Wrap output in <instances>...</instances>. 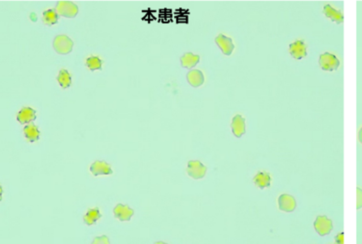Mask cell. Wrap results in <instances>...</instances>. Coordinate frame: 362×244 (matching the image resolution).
Returning a JSON list of instances; mask_svg holds the SVG:
<instances>
[{
	"label": "cell",
	"instance_id": "6da1fadb",
	"mask_svg": "<svg viewBox=\"0 0 362 244\" xmlns=\"http://www.w3.org/2000/svg\"><path fill=\"white\" fill-rule=\"evenodd\" d=\"M54 49L57 53L60 55H67L72 51L73 41H71L70 37L64 34L58 35L53 42Z\"/></svg>",
	"mask_w": 362,
	"mask_h": 244
},
{
	"label": "cell",
	"instance_id": "7a4b0ae2",
	"mask_svg": "<svg viewBox=\"0 0 362 244\" xmlns=\"http://www.w3.org/2000/svg\"><path fill=\"white\" fill-rule=\"evenodd\" d=\"M339 58L330 53H324L319 57V66L322 70L326 71H334L339 69Z\"/></svg>",
	"mask_w": 362,
	"mask_h": 244
},
{
	"label": "cell",
	"instance_id": "3957f363",
	"mask_svg": "<svg viewBox=\"0 0 362 244\" xmlns=\"http://www.w3.org/2000/svg\"><path fill=\"white\" fill-rule=\"evenodd\" d=\"M56 11L59 16L66 18H74L78 14V7L71 1H59L56 6Z\"/></svg>",
	"mask_w": 362,
	"mask_h": 244
},
{
	"label": "cell",
	"instance_id": "277c9868",
	"mask_svg": "<svg viewBox=\"0 0 362 244\" xmlns=\"http://www.w3.org/2000/svg\"><path fill=\"white\" fill-rule=\"evenodd\" d=\"M314 227H315L316 233L319 236L325 237L327 235H329L332 231V221L330 219H328L327 216H317L316 221H315V224H314Z\"/></svg>",
	"mask_w": 362,
	"mask_h": 244
},
{
	"label": "cell",
	"instance_id": "5b68a950",
	"mask_svg": "<svg viewBox=\"0 0 362 244\" xmlns=\"http://www.w3.org/2000/svg\"><path fill=\"white\" fill-rule=\"evenodd\" d=\"M187 173L193 180H201L205 176L206 167L199 161H190L188 163Z\"/></svg>",
	"mask_w": 362,
	"mask_h": 244
},
{
	"label": "cell",
	"instance_id": "8992f818",
	"mask_svg": "<svg viewBox=\"0 0 362 244\" xmlns=\"http://www.w3.org/2000/svg\"><path fill=\"white\" fill-rule=\"evenodd\" d=\"M215 42L219 48L221 49L223 55L231 56L234 52L235 44L233 40L227 36L219 34L215 39Z\"/></svg>",
	"mask_w": 362,
	"mask_h": 244
},
{
	"label": "cell",
	"instance_id": "52a82bcc",
	"mask_svg": "<svg viewBox=\"0 0 362 244\" xmlns=\"http://www.w3.org/2000/svg\"><path fill=\"white\" fill-rule=\"evenodd\" d=\"M278 204H279L280 210L287 213L293 212L297 208V201L295 198L287 193L280 194L278 198Z\"/></svg>",
	"mask_w": 362,
	"mask_h": 244
},
{
	"label": "cell",
	"instance_id": "ba28073f",
	"mask_svg": "<svg viewBox=\"0 0 362 244\" xmlns=\"http://www.w3.org/2000/svg\"><path fill=\"white\" fill-rule=\"evenodd\" d=\"M114 214L119 221L128 222L135 214V210L130 208L127 205L117 204L114 209Z\"/></svg>",
	"mask_w": 362,
	"mask_h": 244
},
{
	"label": "cell",
	"instance_id": "9c48e42d",
	"mask_svg": "<svg viewBox=\"0 0 362 244\" xmlns=\"http://www.w3.org/2000/svg\"><path fill=\"white\" fill-rule=\"evenodd\" d=\"M289 53L295 59H302L307 56V46L303 41H294L289 45Z\"/></svg>",
	"mask_w": 362,
	"mask_h": 244
},
{
	"label": "cell",
	"instance_id": "30bf717a",
	"mask_svg": "<svg viewBox=\"0 0 362 244\" xmlns=\"http://www.w3.org/2000/svg\"><path fill=\"white\" fill-rule=\"evenodd\" d=\"M246 119L241 115H236L232 119L231 129L237 138H240L246 133Z\"/></svg>",
	"mask_w": 362,
	"mask_h": 244
},
{
	"label": "cell",
	"instance_id": "8fae6325",
	"mask_svg": "<svg viewBox=\"0 0 362 244\" xmlns=\"http://www.w3.org/2000/svg\"><path fill=\"white\" fill-rule=\"evenodd\" d=\"M90 172L94 176H102V175L113 174V170L111 168V165L109 163H106L104 161H96L90 165Z\"/></svg>",
	"mask_w": 362,
	"mask_h": 244
},
{
	"label": "cell",
	"instance_id": "7c38bea8",
	"mask_svg": "<svg viewBox=\"0 0 362 244\" xmlns=\"http://www.w3.org/2000/svg\"><path fill=\"white\" fill-rule=\"evenodd\" d=\"M323 12L329 20H331L334 23H342L344 22V15H343L342 12L334 9L329 4H327V5L324 6Z\"/></svg>",
	"mask_w": 362,
	"mask_h": 244
},
{
	"label": "cell",
	"instance_id": "4fadbf2b",
	"mask_svg": "<svg viewBox=\"0 0 362 244\" xmlns=\"http://www.w3.org/2000/svg\"><path fill=\"white\" fill-rule=\"evenodd\" d=\"M187 81L192 87H201L204 82V74L200 70H190L187 74Z\"/></svg>",
	"mask_w": 362,
	"mask_h": 244
},
{
	"label": "cell",
	"instance_id": "5bb4252c",
	"mask_svg": "<svg viewBox=\"0 0 362 244\" xmlns=\"http://www.w3.org/2000/svg\"><path fill=\"white\" fill-rule=\"evenodd\" d=\"M36 119V111L31 107H23L18 113L17 120L21 124H28Z\"/></svg>",
	"mask_w": 362,
	"mask_h": 244
},
{
	"label": "cell",
	"instance_id": "9a60e30c",
	"mask_svg": "<svg viewBox=\"0 0 362 244\" xmlns=\"http://www.w3.org/2000/svg\"><path fill=\"white\" fill-rule=\"evenodd\" d=\"M200 57L198 55H194L193 53H185L180 58L181 66L186 69H193L198 64Z\"/></svg>",
	"mask_w": 362,
	"mask_h": 244
},
{
	"label": "cell",
	"instance_id": "2e32d148",
	"mask_svg": "<svg viewBox=\"0 0 362 244\" xmlns=\"http://www.w3.org/2000/svg\"><path fill=\"white\" fill-rule=\"evenodd\" d=\"M253 182L259 189L263 190L265 188H268V187L270 186L271 177H270V174L268 173V172H265V171L258 172L253 178Z\"/></svg>",
	"mask_w": 362,
	"mask_h": 244
},
{
	"label": "cell",
	"instance_id": "e0dca14e",
	"mask_svg": "<svg viewBox=\"0 0 362 244\" xmlns=\"http://www.w3.org/2000/svg\"><path fill=\"white\" fill-rule=\"evenodd\" d=\"M23 134L30 142H36L40 138V131L35 124L30 123L23 128Z\"/></svg>",
	"mask_w": 362,
	"mask_h": 244
},
{
	"label": "cell",
	"instance_id": "ac0fdd59",
	"mask_svg": "<svg viewBox=\"0 0 362 244\" xmlns=\"http://www.w3.org/2000/svg\"><path fill=\"white\" fill-rule=\"evenodd\" d=\"M101 217V213L98 209H88V212L84 217V222L88 226L95 225L99 218Z\"/></svg>",
	"mask_w": 362,
	"mask_h": 244
},
{
	"label": "cell",
	"instance_id": "d6986e66",
	"mask_svg": "<svg viewBox=\"0 0 362 244\" xmlns=\"http://www.w3.org/2000/svg\"><path fill=\"white\" fill-rule=\"evenodd\" d=\"M42 19H43L44 23L47 26H53L59 22V14L56 10L51 9V10H48V11L43 12Z\"/></svg>",
	"mask_w": 362,
	"mask_h": 244
},
{
	"label": "cell",
	"instance_id": "ffe728a7",
	"mask_svg": "<svg viewBox=\"0 0 362 244\" xmlns=\"http://www.w3.org/2000/svg\"><path fill=\"white\" fill-rule=\"evenodd\" d=\"M58 81L62 88L70 87L71 85V76L69 74V71L66 70H60L58 76Z\"/></svg>",
	"mask_w": 362,
	"mask_h": 244
},
{
	"label": "cell",
	"instance_id": "44dd1931",
	"mask_svg": "<svg viewBox=\"0 0 362 244\" xmlns=\"http://www.w3.org/2000/svg\"><path fill=\"white\" fill-rule=\"evenodd\" d=\"M86 65L90 70H100L102 68V61L98 57H89L86 61Z\"/></svg>",
	"mask_w": 362,
	"mask_h": 244
},
{
	"label": "cell",
	"instance_id": "7402d4cb",
	"mask_svg": "<svg viewBox=\"0 0 362 244\" xmlns=\"http://www.w3.org/2000/svg\"><path fill=\"white\" fill-rule=\"evenodd\" d=\"M91 244H110V240L107 236L104 235V236L94 238Z\"/></svg>",
	"mask_w": 362,
	"mask_h": 244
},
{
	"label": "cell",
	"instance_id": "603a6c76",
	"mask_svg": "<svg viewBox=\"0 0 362 244\" xmlns=\"http://www.w3.org/2000/svg\"><path fill=\"white\" fill-rule=\"evenodd\" d=\"M362 209V189L356 188V209Z\"/></svg>",
	"mask_w": 362,
	"mask_h": 244
},
{
	"label": "cell",
	"instance_id": "cb8c5ba5",
	"mask_svg": "<svg viewBox=\"0 0 362 244\" xmlns=\"http://www.w3.org/2000/svg\"><path fill=\"white\" fill-rule=\"evenodd\" d=\"M344 233H340L336 237H335V241L336 244H344Z\"/></svg>",
	"mask_w": 362,
	"mask_h": 244
},
{
	"label": "cell",
	"instance_id": "d4e9b609",
	"mask_svg": "<svg viewBox=\"0 0 362 244\" xmlns=\"http://www.w3.org/2000/svg\"><path fill=\"white\" fill-rule=\"evenodd\" d=\"M358 141H359V143L362 145V127L359 129V131H358Z\"/></svg>",
	"mask_w": 362,
	"mask_h": 244
},
{
	"label": "cell",
	"instance_id": "484cf974",
	"mask_svg": "<svg viewBox=\"0 0 362 244\" xmlns=\"http://www.w3.org/2000/svg\"><path fill=\"white\" fill-rule=\"evenodd\" d=\"M154 244H167L165 243V242H164V241H157V242H155Z\"/></svg>",
	"mask_w": 362,
	"mask_h": 244
}]
</instances>
